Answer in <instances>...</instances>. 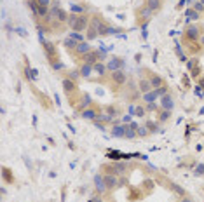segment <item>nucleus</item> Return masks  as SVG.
<instances>
[{
  "label": "nucleus",
  "mask_w": 204,
  "mask_h": 202,
  "mask_svg": "<svg viewBox=\"0 0 204 202\" xmlns=\"http://www.w3.org/2000/svg\"><path fill=\"white\" fill-rule=\"evenodd\" d=\"M136 14H138V18H143L146 21V19L150 18V14H152V11L146 7V5H143V7H140V9L136 11Z\"/></svg>",
  "instance_id": "nucleus-19"
},
{
  "label": "nucleus",
  "mask_w": 204,
  "mask_h": 202,
  "mask_svg": "<svg viewBox=\"0 0 204 202\" xmlns=\"http://www.w3.org/2000/svg\"><path fill=\"white\" fill-rule=\"evenodd\" d=\"M86 33H87V40H89V42H91V40H94V39H98V37H100V33H98V30H96V28H93V26H89V28H87V31H86Z\"/></svg>",
  "instance_id": "nucleus-24"
},
{
  "label": "nucleus",
  "mask_w": 204,
  "mask_h": 202,
  "mask_svg": "<svg viewBox=\"0 0 204 202\" xmlns=\"http://www.w3.org/2000/svg\"><path fill=\"white\" fill-rule=\"evenodd\" d=\"M134 136H138V132L134 131V129H129V127H126V138H134Z\"/></svg>",
  "instance_id": "nucleus-30"
},
{
  "label": "nucleus",
  "mask_w": 204,
  "mask_h": 202,
  "mask_svg": "<svg viewBox=\"0 0 204 202\" xmlns=\"http://www.w3.org/2000/svg\"><path fill=\"white\" fill-rule=\"evenodd\" d=\"M178 202H194V199H190L188 195H185V197H180V199H178Z\"/></svg>",
  "instance_id": "nucleus-32"
},
{
  "label": "nucleus",
  "mask_w": 204,
  "mask_h": 202,
  "mask_svg": "<svg viewBox=\"0 0 204 202\" xmlns=\"http://www.w3.org/2000/svg\"><path fill=\"white\" fill-rule=\"evenodd\" d=\"M162 4H164V0H145V5L152 12H159L162 9Z\"/></svg>",
  "instance_id": "nucleus-13"
},
{
  "label": "nucleus",
  "mask_w": 204,
  "mask_h": 202,
  "mask_svg": "<svg viewBox=\"0 0 204 202\" xmlns=\"http://www.w3.org/2000/svg\"><path fill=\"white\" fill-rule=\"evenodd\" d=\"M134 113H136V117H143V115H145V108H143L141 105H138L136 110H134Z\"/></svg>",
  "instance_id": "nucleus-29"
},
{
  "label": "nucleus",
  "mask_w": 204,
  "mask_h": 202,
  "mask_svg": "<svg viewBox=\"0 0 204 202\" xmlns=\"http://www.w3.org/2000/svg\"><path fill=\"white\" fill-rule=\"evenodd\" d=\"M80 77H89L91 75V71H93V65H86V63H80Z\"/></svg>",
  "instance_id": "nucleus-21"
},
{
  "label": "nucleus",
  "mask_w": 204,
  "mask_h": 202,
  "mask_svg": "<svg viewBox=\"0 0 204 202\" xmlns=\"http://www.w3.org/2000/svg\"><path fill=\"white\" fill-rule=\"evenodd\" d=\"M2 178H4L7 183H12L14 178H12V171H11L9 167H2Z\"/></svg>",
  "instance_id": "nucleus-23"
},
{
  "label": "nucleus",
  "mask_w": 204,
  "mask_h": 202,
  "mask_svg": "<svg viewBox=\"0 0 204 202\" xmlns=\"http://www.w3.org/2000/svg\"><path fill=\"white\" fill-rule=\"evenodd\" d=\"M89 23L91 19L86 16V14H70V19H68V28L75 33H84L89 28Z\"/></svg>",
  "instance_id": "nucleus-1"
},
{
  "label": "nucleus",
  "mask_w": 204,
  "mask_h": 202,
  "mask_svg": "<svg viewBox=\"0 0 204 202\" xmlns=\"http://www.w3.org/2000/svg\"><path fill=\"white\" fill-rule=\"evenodd\" d=\"M169 119H171V110H164V108H160V110L157 112V122L164 124V122H168Z\"/></svg>",
  "instance_id": "nucleus-16"
},
{
  "label": "nucleus",
  "mask_w": 204,
  "mask_h": 202,
  "mask_svg": "<svg viewBox=\"0 0 204 202\" xmlns=\"http://www.w3.org/2000/svg\"><path fill=\"white\" fill-rule=\"evenodd\" d=\"M138 89H140L141 94H146V92L154 91V85H152L150 79H140L138 80Z\"/></svg>",
  "instance_id": "nucleus-11"
},
{
  "label": "nucleus",
  "mask_w": 204,
  "mask_h": 202,
  "mask_svg": "<svg viewBox=\"0 0 204 202\" xmlns=\"http://www.w3.org/2000/svg\"><path fill=\"white\" fill-rule=\"evenodd\" d=\"M145 127L148 129V131H150V134H152V132H155V131H157V122H154V120H146Z\"/></svg>",
  "instance_id": "nucleus-26"
},
{
  "label": "nucleus",
  "mask_w": 204,
  "mask_h": 202,
  "mask_svg": "<svg viewBox=\"0 0 204 202\" xmlns=\"http://www.w3.org/2000/svg\"><path fill=\"white\" fill-rule=\"evenodd\" d=\"M44 53H45V57L51 65H58L59 63V51L58 47L53 44V42H44Z\"/></svg>",
  "instance_id": "nucleus-2"
},
{
  "label": "nucleus",
  "mask_w": 204,
  "mask_h": 202,
  "mask_svg": "<svg viewBox=\"0 0 204 202\" xmlns=\"http://www.w3.org/2000/svg\"><path fill=\"white\" fill-rule=\"evenodd\" d=\"M93 70H94V71H96V73H98V75H101V77H103V75H107V71H108V68H107V65H103V63H101V61H100V63H96V65H94V66H93Z\"/></svg>",
  "instance_id": "nucleus-22"
},
{
  "label": "nucleus",
  "mask_w": 204,
  "mask_h": 202,
  "mask_svg": "<svg viewBox=\"0 0 204 202\" xmlns=\"http://www.w3.org/2000/svg\"><path fill=\"white\" fill-rule=\"evenodd\" d=\"M197 59H195V57H192V61H188L187 63V68H188V70H192V68H194V66H197Z\"/></svg>",
  "instance_id": "nucleus-31"
},
{
  "label": "nucleus",
  "mask_w": 204,
  "mask_h": 202,
  "mask_svg": "<svg viewBox=\"0 0 204 202\" xmlns=\"http://www.w3.org/2000/svg\"><path fill=\"white\" fill-rule=\"evenodd\" d=\"M94 185H96V190L100 193H107L108 188H107V183H105V178H103L101 174H98L96 178H94Z\"/></svg>",
  "instance_id": "nucleus-14"
},
{
  "label": "nucleus",
  "mask_w": 204,
  "mask_h": 202,
  "mask_svg": "<svg viewBox=\"0 0 204 202\" xmlns=\"http://www.w3.org/2000/svg\"><path fill=\"white\" fill-rule=\"evenodd\" d=\"M110 84L114 87H122L128 84V73L124 70H115V71H110Z\"/></svg>",
  "instance_id": "nucleus-4"
},
{
  "label": "nucleus",
  "mask_w": 204,
  "mask_h": 202,
  "mask_svg": "<svg viewBox=\"0 0 204 202\" xmlns=\"http://www.w3.org/2000/svg\"><path fill=\"white\" fill-rule=\"evenodd\" d=\"M168 188H169V190H173V192L176 193V195H180V197H185V195H187L185 190H183L180 185H176L174 181H169V183H168Z\"/></svg>",
  "instance_id": "nucleus-17"
},
{
  "label": "nucleus",
  "mask_w": 204,
  "mask_h": 202,
  "mask_svg": "<svg viewBox=\"0 0 204 202\" xmlns=\"http://www.w3.org/2000/svg\"><path fill=\"white\" fill-rule=\"evenodd\" d=\"M103 178H105V183H107V188L108 192H114V190L119 188V185H120V180H119V176L117 174H103Z\"/></svg>",
  "instance_id": "nucleus-8"
},
{
  "label": "nucleus",
  "mask_w": 204,
  "mask_h": 202,
  "mask_svg": "<svg viewBox=\"0 0 204 202\" xmlns=\"http://www.w3.org/2000/svg\"><path fill=\"white\" fill-rule=\"evenodd\" d=\"M120 66H122V57H115V56H112L110 59L107 61V68H108V71L120 70Z\"/></svg>",
  "instance_id": "nucleus-12"
},
{
  "label": "nucleus",
  "mask_w": 204,
  "mask_h": 202,
  "mask_svg": "<svg viewBox=\"0 0 204 202\" xmlns=\"http://www.w3.org/2000/svg\"><path fill=\"white\" fill-rule=\"evenodd\" d=\"M80 42L79 40H75L73 37H68V39H65V47L68 49V51H75V47L79 45Z\"/></svg>",
  "instance_id": "nucleus-20"
},
{
  "label": "nucleus",
  "mask_w": 204,
  "mask_h": 202,
  "mask_svg": "<svg viewBox=\"0 0 204 202\" xmlns=\"http://www.w3.org/2000/svg\"><path fill=\"white\" fill-rule=\"evenodd\" d=\"M112 134H114V136H119V138H126V127H122V126H119V127H114Z\"/></svg>",
  "instance_id": "nucleus-25"
},
{
  "label": "nucleus",
  "mask_w": 204,
  "mask_h": 202,
  "mask_svg": "<svg viewBox=\"0 0 204 202\" xmlns=\"http://www.w3.org/2000/svg\"><path fill=\"white\" fill-rule=\"evenodd\" d=\"M160 108H164V110H173L174 108V101H173V96L171 94H164V96H160Z\"/></svg>",
  "instance_id": "nucleus-10"
},
{
  "label": "nucleus",
  "mask_w": 204,
  "mask_h": 202,
  "mask_svg": "<svg viewBox=\"0 0 204 202\" xmlns=\"http://www.w3.org/2000/svg\"><path fill=\"white\" fill-rule=\"evenodd\" d=\"M100 115H101L100 108H98L96 105H93V103H91V105H87V108H84V110H82V119H86V120H93V122H94V120H96Z\"/></svg>",
  "instance_id": "nucleus-6"
},
{
  "label": "nucleus",
  "mask_w": 204,
  "mask_h": 202,
  "mask_svg": "<svg viewBox=\"0 0 204 202\" xmlns=\"http://www.w3.org/2000/svg\"><path fill=\"white\" fill-rule=\"evenodd\" d=\"M199 84H202V85H204V79H201V80H199Z\"/></svg>",
  "instance_id": "nucleus-33"
},
{
  "label": "nucleus",
  "mask_w": 204,
  "mask_h": 202,
  "mask_svg": "<svg viewBox=\"0 0 204 202\" xmlns=\"http://www.w3.org/2000/svg\"><path fill=\"white\" fill-rule=\"evenodd\" d=\"M136 132H138V136H141V138H145V136H148V134H150V131H146L145 126L138 127V129H136Z\"/></svg>",
  "instance_id": "nucleus-27"
},
{
  "label": "nucleus",
  "mask_w": 204,
  "mask_h": 202,
  "mask_svg": "<svg viewBox=\"0 0 204 202\" xmlns=\"http://www.w3.org/2000/svg\"><path fill=\"white\" fill-rule=\"evenodd\" d=\"M63 91H65V94L70 98L72 94H79V85H77L75 80L65 77V79H63Z\"/></svg>",
  "instance_id": "nucleus-7"
},
{
  "label": "nucleus",
  "mask_w": 204,
  "mask_h": 202,
  "mask_svg": "<svg viewBox=\"0 0 204 202\" xmlns=\"http://www.w3.org/2000/svg\"><path fill=\"white\" fill-rule=\"evenodd\" d=\"M199 75H201V66L197 65V66H194V68H192V79H197Z\"/></svg>",
  "instance_id": "nucleus-28"
},
{
  "label": "nucleus",
  "mask_w": 204,
  "mask_h": 202,
  "mask_svg": "<svg viewBox=\"0 0 204 202\" xmlns=\"http://www.w3.org/2000/svg\"><path fill=\"white\" fill-rule=\"evenodd\" d=\"M105 113L110 115L112 119H114V117H119L120 115V110H119V106H115V105H108L107 108H105Z\"/></svg>",
  "instance_id": "nucleus-18"
},
{
  "label": "nucleus",
  "mask_w": 204,
  "mask_h": 202,
  "mask_svg": "<svg viewBox=\"0 0 204 202\" xmlns=\"http://www.w3.org/2000/svg\"><path fill=\"white\" fill-rule=\"evenodd\" d=\"M91 51H93V47L89 45V40H84V42H80V44L77 45L73 53H75L77 56H80V57H82V56H86L87 53H91Z\"/></svg>",
  "instance_id": "nucleus-9"
},
{
  "label": "nucleus",
  "mask_w": 204,
  "mask_h": 202,
  "mask_svg": "<svg viewBox=\"0 0 204 202\" xmlns=\"http://www.w3.org/2000/svg\"><path fill=\"white\" fill-rule=\"evenodd\" d=\"M201 35H202V26L201 25H188L183 31V39L192 40V42H197Z\"/></svg>",
  "instance_id": "nucleus-3"
},
{
  "label": "nucleus",
  "mask_w": 204,
  "mask_h": 202,
  "mask_svg": "<svg viewBox=\"0 0 204 202\" xmlns=\"http://www.w3.org/2000/svg\"><path fill=\"white\" fill-rule=\"evenodd\" d=\"M101 51H98V49H93L91 53H87L86 56H82L80 57V63H86V65H96V63H100L101 61Z\"/></svg>",
  "instance_id": "nucleus-5"
},
{
  "label": "nucleus",
  "mask_w": 204,
  "mask_h": 202,
  "mask_svg": "<svg viewBox=\"0 0 204 202\" xmlns=\"http://www.w3.org/2000/svg\"><path fill=\"white\" fill-rule=\"evenodd\" d=\"M148 79H150L154 89H159V87H162V85H166L164 79H162V77H159V75H155V73H150V71H148Z\"/></svg>",
  "instance_id": "nucleus-15"
}]
</instances>
